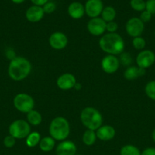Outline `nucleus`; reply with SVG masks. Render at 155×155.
<instances>
[{
  "mask_svg": "<svg viewBox=\"0 0 155 155\" xmlns=\"http://www.w3.org/2000/svg\"><path fill=\"white\" fill-rule=\"evenodd\" d=\"M99 45L104 52L112 55L120 54L125 48L122 37L116 33H108L103 35L99 41Z\"/></svg>",
  "mask_w": 155,
  "mask_h": 155,
  "instance_id": "1",
  "label": "nucleus"
},
{
  "mask_svg": "<svg viewBox=\"0 0 155 155\" xmlns=\"http://www.w3.org/2000/svg\"><path fill=\"white\" fill-rule=\"evenodd\" d=\"M31 64L24 57H16L9 63L8 74L15 81H21L27 78L31 71Z\"/></svg>",
  "mask_w": 155,
  "mask_h": 155,
  "instance_id": "2",
  "label": "nucleus"
},
{
  "mask_svg": "<svg viewBox=\"0 0 155 155\" xmlns=\"http://www.w3.org/2000/svg\"><path fill=\"white\" fill-rule=\"evenodd\" d=\"M49 132L55 141L65 140L70 134L69 123L65 117H57L50 123Z\"/></svg>",
  "mask_w": 155,
  "mask_h": 155,
  "instance_id": "3",
  "label": "nucleus"
},
{
  "mask_svg": "<svg viewBox=\"0 0 155 155\" xmlns=\"http://www.w3.org/2000/svg\"><path fill=\"white\" fill-rule=\"evenodd\" d=\"M80 119L88 130L94 131L98 130L103 124V117L100 112L92 107L84 108L81 113Z\"/></svg>",
  "mask_w": 155,
  "mask_h": 155,
  "instance_id": "4",
  "label": "nucleus"
},
{
  "mask_svg": "<svg viewBox=\"0 0 155 155\" xmlns=\"http://www.w3.org/2000/svg\"><path fill=\"white\" fill-rule=\"evenodd\" d=\"M9 133V135L16 139H25L30 133V126L27 121L17 120L10 124Z\"/></svg>",
  "mask_w": 155,
  "mask_h": 155,
  "instance_id": "5",
  "label": "nucleus"
},
{
  "mask_svg": "<svg viewBox=\"0 0 155 155\" xmlns=\"http://www.w3.org/2000/svg\"><path fill=\"white\" fill-rule=\"evenodd\" d=\"M14 106L20 112L27 114L33 110L35 102L30 95L26 93H19L14 98Z\"/></svg>",
  "mask_w": 155,
  "mask_h": 155,
  "instance_id": "6",
  "label": "nucleus"
},
{
  "mask_svg": "<svg viewBox=\"0 0 155 155\" xmlns=\"http://www.w3.org/2000/svg\"><path fill=\"white\" fill-rule=\"evenodd\" d=\"M126 30L132 37L141 36L144 30V24L138 18H132L126 24Z\"/></svg>",
  "mask_w": 155,
  "mask_h": 155,
  "instance_id": "7",
  "label": "nucleus"
},
{
  "mask_svg": "<svg viewBox=\"0 0 155 155\" xmlns=\"http://www.w3.org/2000/svg\"><path fill=\"white\" fill-rule=\"evenodd\" d=\"M155 54L150 50H143L136 57V63L138 67L147 69L154 64Z\"/></svg>",
  "mask_w": 155,
  "mask_h": 155,
  "instance_id": "8",
  "label": "nucleus"
},
{
  "mask_svg": "<svg viewBox=\"0 0 155 155\" xmlns=\"http://www.w3.org/2000/svg\"><path fill=\"white\" fill-rule=\"evenodd\" d=\"M119 61L115 55L107 54L101 61V68L105 73L108 74H114L119 68Z\"/></svg>",
  "mask_w": 155,
  "mask_h": 155,
  "instance_id": "9",
  "label": "nucleus"
},
{
  "mask_svg": "<svg viewBox=\"0 0 155 155\" xmlns=\"http://www.w3.org/2000/svg\"><path fill=\"white\" fill-rule=\"evenodd\" d=\"M106 23L101 18H91L88 23L87 28L93 36H100L106 31Z\"/></svg>",
  "mask_w": 155,
  "mask_h": 155,
  "instance_id": "10",
  "label": "nucleus"
},
{
  "mask_svg": "<svg viewBox=\"0 0 155 155\" xmlns=\"http://www.w3.org/2000/svg\"><path fill=\"white\" fill-rule=\"evenodd\" d=\"M49 43L53 49L62 50L66 47L68 44V38L66 35L62 32H55L50 35Z\"/></svg>",
  "mask_w": 155,
  "mask_h": 155,
  "instance_id": "11",
  "label": "nucleus"
},
{
  "mask_svg": "<svg viewBox=\"0 0 155 155\" xmlns=\"http://www.w3.org/2000/svg\"><path fill=\"white\" fill-rule=\"evenodd\" d=\"M85 13L91 18H98L101 15L103 5L101 0H88L84 5Z\"/></svg>",
  "mask_w": 155,
  "mask_h": 155,
  "instance_id": "12",
  "label": "nucleus"
},
{
  "mask_svg": "<svg viewBox=\"0 0 155 155\" xmlns=\"http://www.w3.org/2000/svg\"><path fill=\"white\" fill-rule=\"evenodd\" d=\"M76 79L73 74L66 73L61 75L56 80V85L62 90H68L73 89L75 86Z\"/></svg>",
  "mask_w": 155,
  "mask_h": 155,
  "instance_id": "13",
  "label": "nucleus"
},
{
  "mask_svg": "<svg viewBox=\"0 0 155 155\" xmlns=\"http://www.w3.org/2000/svg\"><path fill=\"white\" fill-rule=\"evenodd\" d=\"M56 155H75L77 147L71 141L64 140L56 147Z\"/></svg>",
  "mask_w": 155,
  "mask_h": 155,
  "instance_id": "14",
  "label": "nucleus"
},
{
  "mask_svg": "<svg viewBox=\"0 0 155 155\" xmlns=\"http://www.w3.org/2000/svg\"><path fill=\"white\" fill-rule=\"evenodd\" d=\"M44 11L43 7L37 5L30 6L27 10L26 11L25 16L28 21L32 23L39 22L43 19L44 16Z\"/></svg>",
  "mask_w": 155,
  "mask_h": 155,
  "instance_id": "15",
  "label": "nucleus"
},
{
  "mask_svg": "<svg viewBox=\"0 0 155 155\" xmlns=\"http://www.w3.org/2000/svg\"><path fill=\"white\" fill-rule=\"evenodd\" d=\"M97 138L101 141H110L115 137V130L112 126H101L98 130H96Z\"/></svg>",
  "mask_w": 155,
  "mask_h": 155,
  "instance_id": "16",
  "label": "nucleus"
},
{
  "mask_svg": "<svg viewBox=\"0 0 155 155\" xmlns=\"http://www.w3.org/2000/svg\"><path fill=\"white\" fill-rule=\"evenodd\" d=\"M68 13L73 19H81L85 13L84 6L78 2L71 3L68 8Z\"/></svg>",
  "mask_w": 155,
  "mask_h": 155,
  "instance_id": "17",
  "label": "nucleus"
},
{
  "mask_svg": "<svg viewBox=\"0 0 155 155\" xmlns=\"http://www.w3.org/2000/svg\"><path fill=\"white\" fill-rule=\"evenodd\" d=\"M145 74V69L138 66L128 67L124 72V77L128 80H134Z\"/></svg>",
  "mask_w": 155,
  "mask_h": 155,
  "instance_id": "18",
  "label": "nucleus"
},
{
  "mask_svg": "<svg viewBox=\"0 0 155 155\" xmlns=\"http://www.w3.org/2000/svg\"><path fill=\"white\" fill-rule=\"evenodd\" d=\"M56 142L51 136H46L41 139L39 143V147L43 152H50L54 148Z\"/></svg>",
  "mask_w": 155,
  "mask_h": 155,
  "instance_id": "19",
  "label": "nucleus"
},
{
  "mask_svg": "<svg viewBox=\"0 0 155 155\" xmlns=\"http://www.w3.org/2000/svg\"><path fill=\"white\" fill-rule=\"evenodd\" d=\"M42 115L39 111L35 110H30L27 114V121L30 125L38 126L42 122Z\"/></svg>",
  "mask_w": 155,
  "mask_h": 155,
  "instance_id": "20",
  "label": "nucleus"
},
{
  "mask_svg": "<svg viewBox=\"0 0 155 155\" xmlns=\"http://www.w3.org/2000/svg\"><path fill=\"white\" fill-rule=\"evenodd\" d=\"M116 16V12L115 8L112 6H107L106 8H103L101 13V18L106 23L113 21Z\"/></svg>",
  "mask_w": 155,
  "mask_h": 155,
  "instance_id": "21",
  "label": "nucleus"
},
{
  "mask_svg": "<svg viewBox=\"0 0 155 155\" xmlns=\"http://www.w3.org/2000/svg\"><path fill=\"white\" fill-rule=\"evenodd\" d=\"M97 139L96 132L91 130H87L84 133L83 136H82V141H83L84 144L87 146H91V145H94Z\"/></svg>",
  "mask_w": 155,
  "mask_h": 155,
  "instance_id": "22",
  "label": "nucleus"
},
{
  "mask_svg": "<svg viewBox=\"0 0 155 155\" xmlns=\"http://www.w3.org/2000/svg\"><path fill=\"white\" fill-rule=\"evenodd\" d=\"M41 140V136L38 132H32L26 138V145L29 148H33L39 145Z\"/></svg>",
  "mask_w": 155,
  "mask_h": 155,
  "instance_id": "23",
  "label": "nucleus"
},
{
  "mask_svg": "<svg viewBox=\"0 0 155 155\" xmlns=\"http://www.w3.org/2000/svg\"><path fill=\"white\" fill-rule=\"evenodd\" d=\"M141 154L140 150L132 145H124L120 150V155H141Z\"/></svg>",
  "mask_w": 155,
  "mask_h": 155,
  "instance_id": "24",
  "label": "nucleus"
},
{
  "mask_svg": "<svg viewBox=\"0 0 155 155\" xmlns=\"http://www.w3.org/2000/svg\"><path fill=\"white\" fill-rule=\"evenodd\" d=\"M144 92L149 98L155 101V80L148 82L146 84Z\"/></svg>",
  "mask_w": 155,
  "mask_h": 155,
  "instance_id": "25",
  "label": "nucleus"
},
{
  "mask_svg": "<svg viewBox=\"0 0 155 155\" xmlns=\"http://www.w3.org/2000/svg\"><path fill=\"white\" fill-rule=\"evenodd\" d=\"M130 5L135 11L143 12L145 10L146 2H144V0H131Z\"/></svg>",
  "mask_w": 155,
  "mask_h": 155,
  "instance_id": "26",
  "label": "nucleus"
},
{
  "mask_svg": "<svg viewBox=\"0 0 155 155\" xmlns=\"http://www.w3.org/2000/svg\"><path fill=\"white\" fill-rule=\"evenodd\" d=\"M119 63L126 67H130L132 63V58L129 52H122L120 54Z\"/></svg>",
  "mask_w": 155,
  "mask_h": 155,
  "instance_id": "27",
  "label": "nucleus"
},
{
  "mask_svg": "<svg viewBox=\"0 0 155 155\" xmlns=\"http://www.w3.org/2000/svg\"><path fill=\"white\" fill-rule=\"evenodd\" d=\"M132 45L134 48L137 50H142L144 49L146 45V41L141 36H138V37L133 38L132 40Z\"/></svg>",
  "mask_w": 155,
  "mask_h": 155,
  "instance_id": "28",
  "label": "nucleus"
},
{
  "mask_svg": "<svg viewBox=\"0 0 155 155\" xmlns=\"http://www.w3.org/2000/svg\"><path fill=\"white\" fill-rule=\"evenodd\" d=\"M15 142H16V139H15L11 135L6 136L4 139V140H3V144L8 148H11L15 146Z\"/></svg>",
  "mask_w": 155,
  "mask_h": 155,
  "instance_id": "29",
  "label": "nucleus"
},
{
  "mask_svg": "<svg viewBox=\"0 0 155 155\" xmlns=\"http://www.w3.org/2000/svg\"><path fill=\"white\" fill-rule=\"evenodd\" d=\"M56 8V5L54 2H48L46 3L43 6V9L44 11V13L46 14H51L53 12H55Z\"/></svg>",
  "mask_w": 155,
  "mask_h": 155,
  "instance_id": "30",
  "label": "nucleus"
},
{
  "mask_svg": "<svg viewBox=\"0 0 155 155\" xmlns=\"http://www.w3.org/2000/svg\"><path fill=\"white\" fill-rule=\"evenodd\" d=\"M145 10L151 15H155V0H147L146 2Z\"/></svg>",
  "mask_w": 155,
  "mask_h": 155,
  "instance_id": "31",
  "label": "nucleus"
},
{
  "mask_svg": "<svg viewBox=\"0 0 155 155\" xmlns=\"http://www.w3.org/2000/svg\"><path fill=\"white\" fill-rule=\"evenodd\" d=\"M151 17H152V15L150 13V12L144 10L143 11V12H141V15H140L139 18L140 20H141V21L144 24V23L149 22V21H150V19H151Z\"/></svg>",
  "mask_w": 155,
  "mask_h": 155,
  "instance_id": "32",
  "label": "nucleus"
},
{
  "mask_svg": "<svg viewBox=\"0 0 155 155\" xmlns=\"http://www.w3.org/2000/svg\"><path fill=\"white\" fill-rule=\"evenodd\" d=\"M117 30H118V24L115 21L106 23V30H107L109 33H115Z\"/></svg>",
  "mask_w": 155,
  "mask_h": 155,
  "instance_id": "33",
  "label": "nucleus"
},
{
  "mask_svg": "<svg viewBox=\"0 0 155 155\" xmlns=\"http://www.w3.org/2000/svg\"><path fill=\"white\" fill-rule=\"evenodd\" d=\"M141 155H155V148H147L141 152Z\"/></svg>",
  "mask_w": 155,
  "mask_h": 155,
  "instance_id": "34",
  "label": "nucleus"
},
{
  "mask_svg": "<svg viewBox=\"0 0 155 155\" xmlns=\"http://www.w3.org/2000/svg\"><path fill=\"white\" fill-rule=\"evenodd\" d=\"M31 2L33 3V5H37V6H43L46 3L48 2L49 0H30Z\"/></svg>",
  "mask_w": 155,
  "mask_h": 155,
  "instance_id": "35",
  "label": "nucleus"
},
{
  "mask_svg": "<svg viewBox=\"0 0 155 155\" xmlns=\"http://www.w3.org/2000/svg\"><path fill=\"white\" fill-rule=\"evenodd\" d=\"M6 56H7L8 58L10 59L11 61L13 60L14 58H15L17 57V56H15V52L14 51L13 49H12V48H9V49L7 50V51H6Z\"/></svg>",
  "mask_w": 155,
  "mask_h": 155,
  "instance_id": "36",
  "label": "nucleus"
},
{
  "mask_svg": "<svg viewBox=\"0 0 155 155\" xmlns=\"http://www.w3.org/2000/svg\"><path fill=\"white\" fill-rule=\"evenodd\" d=\"M74 89H75L76 90H80L81 89V83H76L75 86H74Z\"/></svg>",
  "mask_w": 155,
  "mask_h": 155,
  "instance_id": "37",
  "label": "nucleus"
},
{
  "mask_svg": "<svg viewBox=\"0 0 155 155\" xmlns=\"http://www.w3.org/2000/svg\"><path fill=\"white\" fill-rule=\"evenodd\" d=\"M11 1H12V2L15 3V4H21V3L24 2L25 0H11Z\"/></svg>",
  "mask_w": 155,
  "mask_h": 155,
  "instance_id": "38",
  "label": "nucleus"
},
{
  "mask_svg": "<svg viewBox=\"0 0 155 155\" xmlns=\"http://www.w3.org/2000/svg\"><path fill=\"white\" fill-rule=\"evenodd\" d=\"M152 139H153V142H155V129L153 130V133H152Z\"/></svg>",
  "mask_w": 155,
  "mask_h": 155,
  "instance_id": "39",
  "label": "nucleus"
},
{
  "mask_svg": "<svg viewBox=\"0 0 155 155\" xmlns=\"http://www.w3.org/2000/svg\"><path fill=\"white\" fill-rule=\"evenodd\" d=\"M75 155H81V154H75Z\"/></svg>",
  "mask_w": 155,
  "mask_h": 155,
  "instance_id": "40",
  "label": "nucleus"
},
{
  "mask_svg": "<svg viewBox=\"0 0 155 155\" xmlns=\"http://www.w3.org/2000/svg\"><path fill=\"white\" fill-rule=\"evenodd\" d=\"M154 35H155V32H154Z\"/></svg>",
  "mask_w": 155,
  "mask_h": 155,
  "instance_id": "41",
  "label": "nucleus"
}]
</instances>
